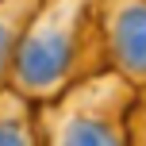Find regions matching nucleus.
Segmentation results:
<instances>
[{"label":"nucleus","mask_w":146,"mask_h":146,"mask_svg":"<svg viewBox=\"0 0 146 146\" xmlns=\"http://www.w3.org/2000/svg\"><path fill=\"white\" fill-rule=\"evenodd\" d=\"M104 62L119 81H146V0H96Z\"/></svg>","instance_id":"obj_2"},{"label":"nucleus","mask_w":146,"mask_h":146,"mask_svg":"<svg viewBox=\"0 0 146 146\" xmlns=\"http://www.w3.org/2000/svg\"><path fill=\"white\" fill-rule=\"evenodd\" d=\"M0 146H35L27 127V100L19 92H0Z\"/></svg>","instance_id":"obj_5"},{"label":"nucleus","mask_w":146,"mask_h":146,"mask_svg":"<svg viewBox=\"0 0 146 146\" xmlns=\"http://www.w3.org/2000/svg\"><path fill=\"white\" fill-rule=\"evenodd\" d=\"M38 0H0V92L12 85V62Z\"/></svg>","instance_id":"obj_4"},{"label":"nucleus","mask_w":146,"mask_h":146,"mask_svg":"<svg viewBox=\"0 0 146 146\" xmlns=\"http://www.w3.org/2000/svg\"><path fill=\"white\" fill-rule=\"evenodd\" d=\"M88 50L104 54L96 0H38L12 62V92L42 100L88 81Z\"/></svg>","instance_id":"obj_1"},{"label":"nucleus","mask_w":146,"mask_h":146,"mask_svg":"<svg viewBox=\"0 0 146 146\" xmlns=\"http://www.w3.org/2000/svg\"><path fill=\"white\" fill-rule=\"evenodd\" d=\"M58 146H123V135L111 115L96 108H73L58 127Z\"/></svg>","instance_id":"obj_3"}]
</instances>
